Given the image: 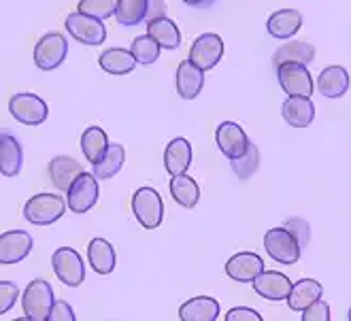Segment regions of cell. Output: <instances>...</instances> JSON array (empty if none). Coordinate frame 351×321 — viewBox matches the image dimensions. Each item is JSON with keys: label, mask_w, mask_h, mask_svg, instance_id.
Listing matches in <instances>:
<instances>
[{"label": "cell", "mask_w": 351, "mask_h": 321, "mask_svg": "<svg viewBox=\"0 0 351 321\" xmlns=\"http://www.w3.org/2000/svg\"><path fill=\"white\" fill-rule=\"evenodd\" d=\"M69 203L60 194H36L24 205V217L32 226H51L66 213Z\"/></svg>", "instance_id": "6da1fadb"}, {"label": "cell", "mask_w": 351, "mask_h": 321, "mask_svg": "<svg viewBox=\"0 0 351 321\" xmlns=\"http://www.w3.org/2000/svg\"><path fill=\"white\" fill-rule=\"evenodd\" d=\"M53 290L45 279H34L28 283L22 296V307L28 321H49L53 311Z\"/></svg>", "instance_id": "7a4b0ae2"}, {"label": "cell", "mask_w": 351, "mask_h": 321, "mask_svg": "<svg viewBox=\"0 0 351 321\" xmlns=\"http://www.w3.org/2000/svg\"><path fill=\"white\" fill-rule=\"evenodd\" d=\"M264 249L275 259V262L285 264V266L296 264L300 259V253H302V247L296 240V236L285 226L283 228H271L264 234Z\"/></svg>", "instance_id": "3957f363"}, {"label": "cell", "mask_w": 351, "mask_h": 321, "mask_svg": "<svg viewBox=\"0 0 351 321\" xmlns=\"http://www.w3.org/2000/svg\"><path fill=\"white\" fill-rule=\"evenodd\" d=\"M132 213L143 228L156 230L164 222L162 196L154 188H138L132 196Z\"/></svg>", "instance_id": "277c9868"}, {"label": "cell", "mask_w": 351, "mask_h": 321, "mask_svg": "<svg viewBox=\"0 0 351 321\" xmlns=\"http://www.w3.org/2000/svg\"><path fill=\"white\" fill-rule=\"evenodd\" d=\"M69 53V41L60 32H47L34 45V64L40 70H56L62 66Z\"/></svg>", "instance_id": "5b68a950"}, {"label": "cell", "mask_w": 351, "mask_h": 321, "mask_svg": "<svg viewBox=\"0 0 351 321\" xmlns=\"http://www.w3.org/2000/svg\"><path fill=\"white\" fill-rule=\"evenodd\" d=\"M98 181L100 179L94 172H86V170L75 179L66 192V203L73 213H88L90 209L96 207L100 196Z\"/></svg>", "instance_id": "8992f818"}, {"label": "cell", "mask_w": 351, "mask_h": 321, "mask_svg": "<svg viewBox=\"0 0 351 321\" xmlns=\"http://www.w3.org/2000/svg\"><path fill=\"white\" fill-rule=\"evenodd\" d=\"M9 113L19 124L40 126L49 115V107L36 94H13L9 98Z\"/></svg>", "instance_id": "52a82bcc"}, {"label": "cell", "mask_w": 351, "mask_h": 321, "mask_svg": "<svg viewBox=\"0 0 351 321\" xmlns=\"http://www.w3.org/2000/svg\"><path fill=\"white\" fill-rule=\"evenodd\" d=\"M277 77H279V86L287 96H306L311 98L315 92L313 77L308 73L304 64L298 62H285L277 66Z\"/></svg>", "instance_id": "ba28073f"}, {"label": "cell", "mask_w": 351, "mask_h": 321, "mask_svg": "<svg viewBox=\"0 0 351 321\" xmlns=\"http://www.w3.org/2000/svg\"><path fill=\"white\" fill-rule=\"evenodd\" d=\"M51 266H53L56 277L64 285L79 287L81 283H84V279H86V266H84V259H81V255L75 249H71V247H60V249H56V253L51 257Z\"/></svg>", "instance_id": "9c48e42d"}, {"label": "cell", "mask_w": 351, "mask_h": 321, "mask_svg": "<svg viewBox=\"0 0 351 321\" xmlns=\"http://www.w3.org/2000/svg\"><path fill=\"white\" fill-rule=\"evenodd\" d=\"M69 34H73V38H77L79 43L84 45H102L107 38V28L102 24V19H96V17H90V15H84V13H71L64 22Z\"/></svg>", "instance_id": "30bf717a"}, {"label": "cell", "mask_w": 351, "mask_h": 321, "mask_svg": "<svg viewBox=\"0 0 351 321\" xmlns=\"http://www.w3.org/2000/svg\"><path fill=\"white\" fill-rule=\"evenodd\" d=\"M223 55V41L215 32H204L200 34L190 47V62L196 64L202 70H211L219 64Z\"/></svg>", "instance_id": "8fae6325"}, {"label": "cell", "mask_w": 351, "mask_h": 321, "mask_svg": "<svg viewBox=\"0 0 351 321\" xmlns=\"http://www.w3.org/2000/svg\"><path fill=\"white\" fill-rule=\"evenodd\" d=\"M215 145L228 159H237V157L247 153V149H250V145H252V140L239 124L221 122L217 126V130H215Z\"/></svg>", "instance_id": "7c38bea8"}, {"label": "cell", "mask_w": 351, "mask_h": 321, "mask_svg": "<svg viewBox=\"0 0 351 321\" xmlns=\"http://www.w3.org/2000/svg\"><path fill=\"white\" fill-rule=\"evenodd\" d=\"M292 281L287 274L277 270H264L254 279V290L260 298L271 300V303H279V300H287L292 292Z\"/></svg>", "instance_id": "4fadbf2b"}, {"label": "cell", "mask_w": 351, "mask_h": 321, "mask_svg": "<svg viewBox=\"0 0 351 321\" xmlns=\"http://www.w3.org/2000/svg\"><path fill=\"white\" fill-rule=\"evenodd\" d=\"M264 272V259L254 251H241L226 262V274L237 283H254V279Z\"/></svg>", "instance_id": "5bb4252c"}, {"label": "cell", "mask_w": 351, "mask_h": 321, "mask_svg": "<svg viewBox=\"0 0 351 321\" xmlns=\"http://www.w3.org/2000/svg\"><path fill=\"white\" fill-rule=\"evenodd\" d=\"M32 251V236L24 230H11L0 236V262L17 264Z\"/></svg>", "instance_id": "9a60e30c"}, {"label": "cell", "mask_w": 351, "mask_h": 321, "mask_svg": "<svg viewBox=\"0 0 351 321\" xmlns=\"http://www.w3.org/2000/svg\"><path fill=\"white\" fill-rule=\"evenodd\" d=\"M281 115L292 128H306L315 119V105L306 96H287L281 105Z\"/></svg>", "instance_id": "2e32d148"}, {"label": "cell", "mask_w": 351, "mask_h": 321, "mask_svg": "<svg viewBox=\"0 0 351 321\" xmlns=\"http://www.w3.org/2000/svg\"><path fill=\"white\" fill-rule=\"evenodd\" d=\"M24 164V149L13 132H0V172L5 177H15Z\"/></svg>", "instance_id": "e0dca14e"}, {"label": "cell", "mask_w": 351, "mask_h": 321, "mask_svg": "<svg viewBox=\"0 0 351 321\" xmlns=\"http://www.w3.org/2000/svg\"><path fill=\"white\" fill-rule=\"evenodd\" d=\"M302 28V13L296 9H279L271 17L266 19V30L273 38L285 41V38H292L298 34Z\"/></svg>", "instance_id": "ac0fdd59"}, {"label": "cell", "mask_w": 351, "mask_h": 321, "mask_svg": "<svg viewBox=\"0 0 351 321\" xmlns=\"http://www.w3.org/2000/svg\"><path fill=\"white\" fill-rule=\"evenodd\" d=\"M47 172L53 188H58L60 192H69L75 179L84 172V166L71 155H56L47 166Z\"/></svg>", "instance_id": "d6986e66"}, {"label": "cell", "mask_w": 351, "mask_h": 321, "mask_svg": "<svg viewBox=\"0 0 351 321\" xmlns=\"http://www.w3.org/2000/svg\"><path fill=\"white\" fill-rule=\"evenodd\" d=\"M204 86V70L192 64L190 60H183L177 66V94L183 100H194L202 92Z\"/></svg>", "instance_id": "ffe728a7"}, {"label": "cell", "mask_w": 351, "mask_h": 321, "mask_svg": "<svg viewBox=\"0 0 351 321\" xmlns=\"http://www.w3.org/2000/svg\"><path fill=\"white\" fill-rule=\"evenodd\" d=\"M349 90V73L347 68L332 64V66H326L319 77H317V92L326 98H341L345 96Z\"/></svg>", "instance_id": "44dd1931"}, {"label": "cell", "mask_w": 351, "mask_h": 321, "mask_svg": "<svg viewBox=\"0 0 351 321\" xmlns=\"http://www.w3.org/2000/svg\"><path fill=\"white\" fill-rule=\"evenodd\" d=\"M192 164V145L185 138H173L164 149V168L171 177L183 175Z\"/></svg>", "instance_id": "7402d4cb"}, {"label": "cell", "mask_w": 351, "mask_h": 321, "mask_svg": "<svg viewBox=\"0 0 351 321\" xmlns=\"http://www.w3.org/2000/svg\"><path fill=\"white\" fill-rule=\"evenodd\" d=\"M147 34L154 38V41L162 49L175 51V49L181 47V32H179L177 24L173 22L171 17H167V15L149 19V22H147Z\"/></svg>", "instance_id": "603a6c76"}, {"label": "cell", "mask_w": 351, "mask_h": 321, "mask_svg": "<svg viewBox=\"0 0 351 321\" xmlns=\"http://www.w3.org/2000/svg\"><path fill=\"white\" fill-rule=\"evenodd\" d=\"M324 287L319 281L315 279H300L298 283L292 285V292L287 296V307H290L294 313H302L304 309H308L313 303L322 298Z\"/></svg>", "instance_id": "cb8c5ba5"}, {"label": "cell", "mask_w": 351, "mask_h": 321, "mask_svg": "<svg viewBox=\"0 0 351 321\" xmlns=\"http://www.w3.org/2000/svg\"><path fill=\"white\" fill-rule=\"evenodd\" d=\"M98 64L100 68L109 73V75H130L136 68V60L132 55L130 49H123V47H109L100 53L98 57Z\"/></svg>", "instance_id": "d4e9b609"}, {"label": "cell", "mask_w": 351, "mask_h": 321, "mask_svg": "<svg viewBox=\"0 0 351 321\" xmlns=\"http://www.w3.org/2000/svg\"><path fill=\"white\" fill-rule=\"evenodd\" d=\"M179 317L183 321H215L219 317V303L209 296L192 298L181 305Z\"/></svg>", "instance_id": "484cf974"}, {"label": "cell", "mask_w": 351, "mask_h": 321, "mask_svg": "<svg viewBox=\"0 0 351 321\" xmlns=\"http://www.w3.org/2000/svg\"><path fill=\"white\" fill-rule=\"evenodd\" d=\"M88 259L90 266L98 272V274H111L115 270L117 257H115V249L109 240L105 238H92L88 245Z\"/></svg>", "instance_id": "4316f807"}, {"label": "cell", "mask_w": 351, "mask_h": 321, "mask_svg": "<svg viewBox=\"0 0 351 321\" xmlns=\"http://www.w3.org/2000/svg\"><path fill=\"white\" fill-rule=\"evenodd\" d=\"M171 196L177 205H181L183 209H194L198 205V200H200V188L198 183L194 181V179L190 175H175L171 179Z\"/></svg>", "instance_id": "83f0119b"}, {"label": "cell", "mask_w": 351, "mask_h": 321, "mask_svg": "<svg viewBox=\"0 0 351 321\" xmlns=\"http://www.w3.org/2000/svg\"><path fill=\"white\" fill-rule=\"evenodd\" d=\"M109 145L111 143H109L107 132L102 128H98V126H92V128H88L84 134H81V151H84L86 159L92 166L98 164L100 159L105 157Z\"/></svg>", "instance_id": "f1b7e54d"}, {"label": "cell", "mask_w": 351, "mask_h": 321, "mask_svg": "<svg viewBox=\"0 0 351 321\" xmlns=\"http://www.w3.org/2000/svg\"><path fill=\"white\" fill-rule=\"evenodd\" d=\"M315 57V47L311 43H302V41H292V43H285L281 45L275 55H273V64L275 68L279 64H285V62H298V64H304L308 66L313 62Z\"/></svg>", "instance_id": "f546056e"}, {"label": "cell", "mask_w": 351, "mask_h": 321, "mask_svg": "<svg viewBox=\"0 0 351 321\" xmlns=\"http://www.w3.org/2000/svg\"><path fill=\"white\" fill-rule=\"evenodd\" d=\"M149 0H119L115 19L121 26H138L147 19Z\"/></svg>", "instance_id": "4dcf8cb0"}, {"label": "cell", "mask_w": 351, "mask_h": 321, "mask_svg": "<svg viewBox=\"0 0 351 321\" xmlns=\"http://www.w3.org/2000/svg\"><path fill=\"white\" fill-rule=\"evenodd\" d=\"M123 162H126V151H123L119 143H111L105 157H102L98 164H94V175L98 179H111L121 170Z\"/></svg>", "instance_id": "1f68e13d"}, {"label": "cell", "mask_w": 351, "mask_h": 321, "mask_svg": "<svg viewBox=\"0 0 351 321\" xmlns=\"http://www.w3.org/2000/svg\"><path fill=\"white\" fill-rule=\"evenodd\" d=\"M160 45L154 41V38L149 36V34H141V36H136L134 41H132V45H130V51H132V55H134V60L138 64H143V66H147V64H154L156 60L160 57Z\"/></svg>", "instance_id": "d6a6232c"}, {"label": "cell", "mask_w": 351, "mask_h": 321, "mask_svg": "<svg viewBox=\"0 0 351 321\" xmlns=\"http://www.w3.org/2000/svg\"><path fill=\"white\" fill-rule=\"evenodd\" d=\"M230 166H232V172L239 179H250V177H254V172L260 166V151H258V147L252 143L245 155H241L237 159H230Z\"/></svg>", "instance_id": "836d02e7"}, {"label": "cell", "mask_w": 351, "mask_h": 321, "mask_svg": "<svg viewBox=\"0 0 351 321\" xmlns=\"http://www.w3.org/2000/svg\"><path fill=\"white\" fill-rule=\"evenodd\" d=\"M117 3L119 0H79L77 11L90 17H96V19H107L115 15Z\"/></svg>", "instance_id": "e575fe53"}, {"label": "cell", "mask_w": 351, "mask_h": 321, "mask_svg": "<svg viewBox=\"0 0 351 321\" xmlns=\"http://www.w3.org/2000/svg\"><path fill=\"white\" fill-rule=\"evenodd\" d=\"M19 298V290L11 281H3L0 283V313H9V309H13V305L17 303Z\"/></svg>", "instance_id": "d590c367"}, {"label": "cell", "mask_w": 351, "mask_h": 321, "mask_svg": "<svg viewBox=\"0 0 351 321\" xmlns=\"http://www.w3.org/2000/svg\"><path fill=\"white\" fill-rule=\"evenodd\" d=\"M285 228L296 236V240H298L300 247H302V251H304V247H306V243H308V236H311L308 224L304 222L302 217H290V219L285 222Z\"/></svg>", "instance_id": "8d00e7d4"}, {"label": "cell", "mask_w": 351, "mask_h": 321, "mask_svg": "<svg viewBox=\"0 0 351 321\" xmlns=\"http://www.w3.org/2000/svg\"><path fill=\"white\" fill-rule=\"evenodd\" d=\"M330 319V307L319 298L308 309L302 311V321H328Z\"/></svg>", "instance_id": "74e56055"}, {"label": "cell", "mask_w": 351, "mask_h": 321, "mask_svg": "<svg viewBox=\"0 0 351 321\" xmlns=\"http://www.w3.org/2000/svg\"><path fill=\"white\" fill-rule=\"evenodd\" d=\"M226 321H262V315L250 307H237L226 313Z\"/></svg>", "instance_id": "f35d334b"}, {"label": "cell", "mask_w": 351, "mask_h": 321, "mask_svg": "<svg viewBox=\"0 0 351 321\" xmlns=\"http://www.w3.org/2000/svg\"><path fill=\"white\" fill-rule=\"evenodd\" d=\"M49 321H75V313L73 309L69 307V303L64 300H60V303L53 305V311L49 315Z\"/></svg>", "instance_id": "ab89813d"}, {"label": "cell", "mask_w": 351, "mask_h": 321, "mask_svg": "<svg viewBox=\"0 0 351 321\" xmlns=\"http://www.w3.org/2000/svg\"><path fill=\"white\" fill-rule=\"evenodd\" d=\"M162 15H167V5H164V0H149V13H147V22H149V19L162 17Z\"/></svg>", "instance_id": "60d3db41"}, {"label": "cell", "mask_w": 351, "mask_h": 321, "mask_svg": "<svg viewBox=\"0 0 351 321\" xmlns=\"http://www.w3.org/2000/svg\"><path fill=\"white\" fill-rule=\"evenodd\" d=\"M188 7H194V9H209L215 5V0H181Z\"/></svg>", "instance_id": "b9f144b4"}, {"label": "cell", "mask_w": 351, "mask_h": 321, "mask_svg": "<svg viewBox=\"0 0 351 321\" xmlns=\"http://www.w3.org/2000/svg\"><path fill=\"white\" fill-rule=\"evenodd\" d=\"M347 317H349V321H351V309H349V315H347Z\"/></svg>", "instance_id": "7bdbcfd3"}]
</instances>
